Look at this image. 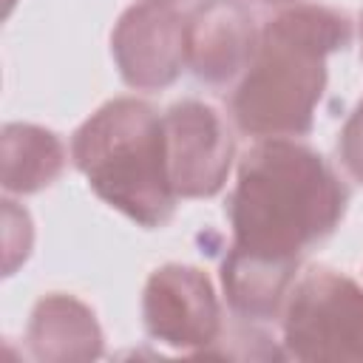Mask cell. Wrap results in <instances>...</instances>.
Returning a JSON list of instances; mask_svg holds the SVG:
<instances>
[{
  "mask_svg": "<svg viewBox=\"0 0 363 363\" xmlns=\"http://www.w3.org/2000/svg\"><path fill=\"white\" fill-rule=\"evenodd\" d=\"M349 190L329 162L286 136L264 139L238 164L227 199L233 250L284 267L329 238L346 213Z\"/></svg>",
  "mask_w": 363,
  "mask_h": 363,
  "instance_id": "6da1fadb",
  "label": "cell"
},
{
  "mask_svg": "<svg viewBox=\"0 0 363 363\" xmlns=\"http://www.w3.org/2000/svg\"><path fill=\"white\" fill-rule=\"evenodd\" d=\"M349 40V17L318 3H298L264 23L230 99L238 130L261 139L306 136L326 91V57Z\"/></svg>",
  "mask_w": 363,
  "mask_h": 363,
  "instance_id": "7a4b0ae2",
  "label": "cell"
},
{
  "mask_svg": "<svg viewBox=\"0 0 363 363\" xmlns=\"http://www.w3.org/2000/svg\"><path fill=\"white\" fill-rule=\"evenodd\" d=\"M71 159L91 190L139 227H164L176 210L164 116L136 96L96 108L71 139Z\"/></svg>",
  "mask_w": 363,
  "mask_h": 363,
  "instance_id": "3957f363",
  "label": "cell"
},
{
  "mask_svg": "<svg viewBox=\"0 0 363 363\" xmlns=\"http://www.w3.org/2000/svg\"><path fill=\"white\" fill-rule=\"evenodd\" d=\"M284 352L303 363H363V286L329 267L303 272L286 295Z\"/></svg>",
  "mask_w": 363,
  "mask_h": 363,
  "instance_id": "277c9868",
  "label": "cell"
},
{
  "mask_svg": "<svg viewBox=\"0 0 363 363\" xmlns=\"http://www.w3.org/2000/svg\"><path fill=\"white\" fill-rule=\"evenodd\" d=\"M142 320L170 349L207 352L221 335V306L207 272L187 264L153 269L142 292Z\"/></svg>",
  "mask_w": 363,
  "mask_h": 363,
  "instance_id": "5b68a950",
  "label": "cell"
},
{
  "mask_svg": "<svg viewBox=\"0 0 363 363\" xmlns=\"http://www.w3.org/2000/svg\"><path fill=\"white\" fill-rule=\"evenodd\" d=\"M167 170L182 199L216 196L230 173L235 142L218 111L199 99H182L164 111Z\"/></svg>",
  "mask_w": 363,
  "mask_h": 363,
  "instance_id": "8992f818",
  "label": "cell"
},
{
  "mask_svg": "<svg viewBox=\"0 0 363 363\" xmlns=\"http://www.w3.org/2000/svg\"><path fill=\"white\" fill-rule=\"evenodd\" d=\"M111 54L125 85L167 88L187 65V17L159 3L130 6L113 26Z\"/></svg>",
  "mask_w": 363,
  "mask_h": 363,
  "instance_id": "52a82bcc",
  "label": "cell"
},
{
  "mask_svg": "<svg viewBox=\"0 0 363 363\" xmlns=\"http://www.w3.org/2000/svg\"><path fill=\"white\" fill-rule=\"evenodd\" d=\"M258 34L241 0H201L187 17V65L196 79L224 85L250 65Z\"/></svg>",
  "mask_w": 363,
  "mask_h": 363,
  "instance_id": "ba28073f",
  "label": "cell"
},
{
  "mask_svg": "<svg viewBox=\"0 0 363 363\" xmlns=\"http://www.w3.org/2000/svg\"><path fill=\"white\" fill-rule=\"evenodd\" d=\"M28 352L40 363H88L102 354V329L91 306L74 295L51 292L31 309Z\"/></svg>",
  "mask_w": 363,
  "mask_h": 363,
  "instance_id": "9c48e42d",
  "label": "cell"
},
{
  "mask_svg": "<svg viewBox=\"0 0 363 363\" xmlns=\"http://www.w3.org/2000/svg\"><path fill=\"white\" fill-rule=\"evenodd\" d=\"M65 167V147L48 128L9 122L0 130V184L6 193H37L57 182Z\"/></svg>",
  "mask_w": 363,
  "mask_h": 363,
  "instance_id": "30bf717a",
  "label": "cell"
},
{
  "mask_svg": "<svg viewBox=\"0 0 363 363\" xmlns=\"http://www.w3.org/2000/svg\"><path fill=\"white\" fill-rule=\"evenodd\" d=\"M298 267L272 264L264 258L227 250L221 261V286L227 306L244 320H272L278 318Z\"/></svg>",
  "mask_w": 363,
  "mask_h": 363,
  "instance_id": "8fae6325",
  "label": "cell"
},
{
  "mask_svg": "<svg viewBox=\"0 0 363 363\" xmlns=\"http://www.w3.org/2000/svg\"><path fill=\"white\" fill-rule=\"evenodd\" d=\"M337 153L343 167L352 179L363 182V99L354 105V111L346 116L340 136H337Z\"/></svg>",
  "mask_w": 363,
  "mask_h": 363,
  "instance_id": "7c38bea8",
  "label": "cell"
},
{
  "mask_svg": "<svg viewBox=\"0 0 363 363\" xmlns=\"http://www.w3.org/2000/svg\"><path fill=\"white\" fill-rule=\"evenodd\" d=\"M147 3H159V6H173V3H179V0H147Z\"/></svg>",
  "mask_w": 363,
  "mask_h": 363,
  "instance_id": "4fadbf2b",
  "label": "cell"
},
{
  "mask_svg": "<svg viewBox=\"0 0 363 363\" xmlns=\"http://www.w3.org/2000/svg\"><path fill=\"white\" fill-rule=\"evenodd\" d=\"M261 3H272V6H281V3H292V0H261Z\"/></svg>",
  "mask_w": 363,
  "mask_h": 363,
  "instance_id": "5bb4252c",
  "label": "cell"
},
{
  "mask_svg": "<svg viewBox=\"0 0 363 363\" xmlns=\"http://www.w3.org/2000/svg\"><path fill=\"white\" fill-rule=\"evenodd\" d=\"M360 43H363V11H360Z\"/></svg>",
  "mask_w": 363,
  "mask_h": 363,
  "instance_id": "9a60e30c",
  "label": "cell"
}]
</instances>
